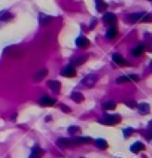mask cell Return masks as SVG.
<instances>
[{"mask_svg": "<svg viewBox=\"0 0 152 158\" xmlns=\"http://www.w3.org/2000/svg\"><path fill=\"white\" fill-rule=\"evenodd\" d=\"M48 86L52 90V91H55V93H58L60 91V88H61V84L58 82V81H49L48 82Z\"/></svg>", "mask_w": 152, "mask_h": 158, "instance_id": "9a60e30c", "label": "cell"}, {"mask_svg": "<svg viewBox=\"0 0 152 158\" xmlns=\"http://www.w3.org/2000/svg\"><path fill=\"white\" fill-rule=\"evenodd\" d=\"M100 122L104 125H113V124L121 122V116L119 115H104V118L100 119Z\"/></svg>", "mask_w": 152, "mask_h": 158, "instance_id": "6da1fadb", "label": "cell"}, {"mask_svg": "<svg viewBox=\"0 0 152 158\" xmlns=\"http://www.w3.org/2000/svg\"><path fill=\"white\" fill-rule=\"evenodd\" d=\"M106 7H107L106 2H103V0H95V9H97L98 12H104Z\"/></svg>", "mask_w": 152, "mask_h": 158, "instance_id": "5bb4252c", "label": "cell"}, {"mask_svg": "<svg viewBox=\"0 0 152 158\" xmlns=\"http://www.w3.org/2000/svg\"><path fill=\"white\" fill-rule=\"evenodd\" d=\"M137 108H139V112L142 113V115H148L149 109H151L148 103H140V104H137Z\"/></svg>", "mask_w": 152, "mask_h": 158, "instance_id": "4fadbf2b", "label": "cell"}, {"mask_svg": "<svg viewBox=\"0 0 152 158\" xmlns=\"http://www.w3.org/2000/svg\"><path fill=\"white\" fill-rule=\"evenodd\" d=\"M95 82H97V76L93 75V73H91V75H87V76L82 79V85L85 86V88H91V86H93Z\"/></svg>", "mask_w": 152, "mask_h": 158, "instance_id": "7a4b0ae2", "label": "cell"}, {"mask_svg": "<svg viewBox=\"0 0 152 158\" xmlns=\"http://www.w3.org/2000/svg\"><path fill=\"white\" fill-rule=\"evenodd\" d=\"M70 97H72V100H73V101H76V103L84 101V95L80 94V93H73V94L70 95Z\"/></svg>", "mask_w": 152, "mask_h": 158, "instance_id": "e0dca14e", "label": "cell"}, {"mask_svg": "<svg viewBox=\"0 0 152 158\" xmlns=\"http://www.w3.org/2000/svg\"><path fill=\"white\" fill-rule=\"evenodd\" d=\"M113 61H115L116 64H119V66H127V64H128L119 54H113Z\"/></svg>", "mask_w": 152, "mask_h": 158, "instance_id": "2e32d148", "label": "cell"}, {"mask_svg": "<svg viewBox=\"0 0 152 158\" xmlns=\"http://www.w3.org/2000/svg\"><path fill=\"white\" fill-rule=\"evenodd\" d=\"M143 52H145V45H139V46H136L133 49V55L137 57V55H142Z\"/></svg>", "mask_w": 152, "mask_h": 158, "instance_id": "ac0fdd59", "label": "cell"}, {"mask_svg": "<svg viewBox=\"0 0 152 158\" xmlns=\"http://www.w3.org/2000/svg\"><path fill=\"white\" fill-rule=\"evenodd\" d=\"M103 22H106L107 25H110V27H115V24H116V15H113L112 12H104Z\"/></svg>", "mask_w": 152, "mask_h": 158, "instance_id": "3957f363", "label": "cell"}, {"mask_svg": "<svg viewBox=\"0 0 152 158\" xmlns=\"http://www.w3.org/2000/svg\"><path fill=\"white\" fill-rule=\"evenodd\" d=\"M39 103H40V106H54V104H55V100L48 97V95H45V97H42L39 100Z\"/></svg>", "mask_w": 152, "mask_h": 158, "instance_id": "52a82bcc", "label": "cell"}, {"mask_svg": "<svg viewBox=\"0 0 152 158\" xmlns=\"http://www.w3.org/2000/svg\"><path fill=\"white\" fill-rule=\"evenodd\" d=\"M151 20H152V16H151V15L143 14V15H142V18H140V22H151Z\"/></svg>", "mask_w": 152, "mask_h": 158, "instance_id": "cb8c5ba5", "label": "cell"}, {"mask_svg": "<svg viewBox=\"0 0 152 158\" xmlns=\"http://www.w3.org/2000/svg\"><path fill=\"white\" fill-rule=\"evenodd\" d=\"M143 149H145V145H143L142 142H136V143H133V145H131L130 151H131L133 154H137V152L143 151Z\"/></svg>", "mask_w": 152, "mask_h": 158, "instance_id": "9c48e42d", "label": "cell"}, {"mask_svg": "<svg viewBox=\"0 0 152 158\" xmlns=\"http://www.w3.org/2000/svg\"><path fill=\"white\" fill-rule=\"evenodd\" d=\"M72 140H73L75 146H78V145H88V143L93 142L91 137H82V136H76L75 139H72Z\"/></svg>", "mask_w": 152, "mask_h": 158, "instance_id": "277c9868", "label": "cell"}, {"mask_svg": "<svg viewBox=\"0 0 152 158\" xmlns=\"http://www.w3.org/2000/svg\"><path fill=\"white\" fill-rule=\"evenodd\" d=\"M116 36H118V30H116V27H110L109 30H107V33H106V37L109 40H113Z\"/></svg>", "mask_w": 152, "mask_h": 158, "instance_id": "7c38bea8", "label": "cell"}, {"mask_svg": "<svg viewBox=\"0 0 152 158\" xmlns=\"http://www.w3.org/2000/svg\"><path fill=\"white\" fill-rule=\"evenodd\" d=\"M69 134H73V136H78V134H80V128L79 127H76V125H72V127H69Z\"/></svg>", "mask_w": 152, "mask_h": 158, "instance_id": "ffe728a7", "label": "cell"}, {"mask_svg": "<svg viewBox=\"0 0 152 158\" xmlns=\"http://www.w3.org/2000/svg\"><path fill=\"white\" fill-rule=\"evenodd\" d=\"M125 104H127V106H130V108H134V106H136V103H134V101H125Z\"/></svg>", "mask_w": 152, "mask_h": 158, "instance_id": "f546056e", "label": "cell"}, {"mask_svg": "<svg viewBox=\"0 0 152 158\" xmlns=\"http://www.w3.org/2000/svg\"><path fill=\"white\" fill-rule=\"evenodd\" d=\"M61 75L63 76H66V78H73V76H76V70H75V67L73 66H66L64 69L61 70Z\"/></svg>", "mask_w": 152, "mask_h": 158, "instance_id": "5b68a950", "label": "cell"}, {"mask_svg": "<svg viewBox=\"0 0 152 158\" xmlns=\"http://www.w3.org/2000/svg\"><path fill=\"white\" fill-rule=\"evenodd\" d=\"M52 18L51 16H45V15H40V24H49V21H51Z\"/></svg>", "mask_w": 152, "mask_h": 158, "instance_id": "d4e9b609", "label": "cell"}, {"mask_svg": "<svg viewBox=\"0 0 152 158\" xmlns=\"http://www.w3.org/2000/svg\"><path fill=\"white\" fill-rule=\"evenodd\" d=\"M87 60V57H79V58H76V60H73V63H72V66H79V64H82L84 61Z\"/></svg>", "mask_w": 152, "mask_h": 158, "instance_id": "603a6c76", "label": "cell"}, {"mask_svg": "<svg viewBox=\"0 0 152 158\" xmlns=\"http://www.w3.org/2000/svg\"><path fill=\"white\" fill-rule=\"evenodd\" d=\"M128 79H130V81H139V76L137 75H130Z\"/></svg>", "mask_w": 152, "mask_h": 158, "instance_id": "83f0119b", "label": "cell"}, {"mask_svg": "<svg viewBox=\"0 0 152 158\" xmlns=\"http://www.w3.org/2000/svg\"><path fill=\"white\" fill-rule=\"evenodd\" d=\"M61 109H63V112H70V109L67 106H61Z\"/></svg>", "mask_w": 152, "mask_h": 158, "instance_id": "4dcf8cb0", "label": "cell"}, {"mask_svg": "<svg viewBox=\"0 0 152 158\" xmlns=\"http://www.w3.org/2000/svg\"><path fill=\"white\" fill-rule=\"evenodd\" d=\"M76 45H78L79 48H88V46H89V40H88L85 36H79V37L76 39Z\"/></svg>", "mask_w": 152, "mask_h": 158, "instance_id": "8992f818", "label": "cell"}, {"mask_svg": "<svg viewBox=\"0 0 152 158\" xmlns=\"http://www.w3.org/2000/svg\"><path fill=\"white\" fill-rule=\"evenodd\" d=\"M42 154H43V151L39 148V146H33V151H31V155L33 157H37V158H40L42 157Z\"/></svg>", "mask_w": 152, "mask_h": 158, "instance_id": "44dd1931", "label": "cell"}, {"mask_svg": "<svg viewBox=\"0 0 152 158\" xmlns=\"http://www.w3.org/2000/svg\"><path fill=\"white\" fill-rule=\"evenodd\" d=\"M125 82H130L128 76H121V78L116 79V84H125Z\"/></svg>", "mask_w": 152, "mask_h": 158, "instance_id": "484cf974", "label": "cell"}, {"mask_svg": "<svg viewBox=\"0 0 152 158\" xmlns=\"http://www.w3.org/2000/svg\"><path fill=\"white\" fill-rule=\"evenodd\" d=\"M58 146H61V148H70V146H75V145H73V140H72V139L61 137V139H58Z\"/></svg>", "mask_w": 152, "mask_h": 158, "instance_id": "ba28073f", "label": "cell"}, {"mask_svg": "<svg viewBox=\"0 0 152 158\" xmlns=\"http://www.w3.org/2000/svg\"><path fill=\"white\" fill-rule=\"evenodd\" d=\"M133 131H134L133 128H125V130H124V137H125V139L130 137V136L133 134Z\"/></svg>", "mask_w": 152, "mask_h": 158, "instance_id": "4316f807", "label": "cell"}, {"mask_svg": "<svg viewBox=\"0 0 152 158\" xmlns=\"http://www.w3.org/2000/svg\"><path fill=\"white\" fill-rule=\"evenodd\" d=\"M116 108V104L113 103V101H106L104 104H103V109L104 110H113Z\"/></svg>", "mask_w": 152, "mask_h": 158, "instance_id": "7402d4cb", "label": "cell"}, {"mask_svg": "<svg viewBox=\"0 0 152 158\" xmlns=\"http://www.w3.org/2000/svg\"><path fill=\"white\" fill-rule=\"evenodd\" d=\"M46 75H48V70H46V69H40L39 72L34 75V78H33V79H34L36 82H39V81H42V79H43L45 76H46Z\"/></svg>", "mask_w": 152, "mask_h": 158, "instance_id": "8fae6325", "label": "cell"}, {"mask_svg": "<svg viewBox=\"0 0 152 158\" xmlns=\"http://www.w3.org/2000/svg\"><path fill=\"white\" fill-rule=\"evenodd\" d=\"M95 145L100 148V149H107V146H109L104 139H97V140H95Z\"/></svg>", "mask_w": 152, "mask_h": 158, "instance_id": "d6986e66", "label": "cell"}, {"mask_svg": "<svg viewBox=\"0 0 152 158\" xmlns=\"http://www.w3.org/2000/svg\"><path fill=\"white\" fill-rule=\"evenodd\" d=\"M142 12H137V14H130L128 16H127V21L128 22H139L140 21V18H142Z\"/></svg>", "mask_w": 152, "mask_h": 158, "instance_id": "30bf717a", "label": "cell"}, {"mask_svg": "<svg viewBox=\"0 0 152 158\" xmlns=\"http://www.w3.org/2000/svg\"><path fill=\"white\" fill-rule=\"evenodd\" d=\"M3 18H9V14L7 12H2V14H0V20H3Z\"/></svg>", "mask_w": 152, "mask_h": 158, "instance_id": "f1b7e54d", "label": "cell"}]
</instances>
